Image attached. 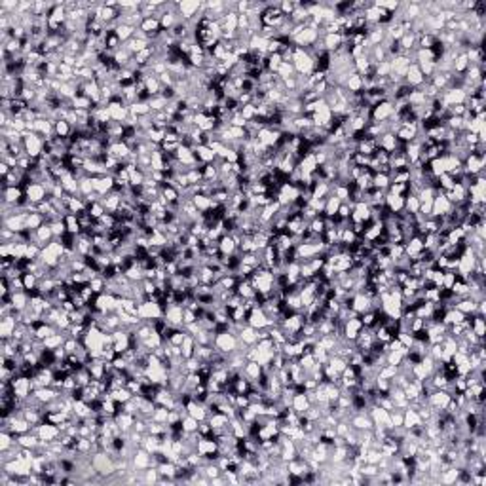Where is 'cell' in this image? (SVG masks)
<instances>
[{"instance_id":"50","label":"cell","mask_w":486,"mask_h":486,"mask_svg":"<svg viewBox=\"0 0 486 486\" xmlns=\"http://www.w3.org/2000/svg\"><path fill=\"white\" fill-rule=\"evenodd\" d=\"M95 105L87 97H74L72 99V109H82V111H91Z\"/></svg>"},{"instance_id":"54","label":"cell","mask_w":486,"mask_h":486,"mask_svg":"<svg viewBox=\"0 0 486 486\" xmlns=\"http://www.w3.org/2000/svg\"><path fill=\"white\" fill-rule=\"evenodd\" d=\"M456 281V273L454 272H444L443 275V289H450Z\"/></svg>"},{"instance_id":"40","label":"cell","mask_w":486,"mask_h":486,"mask_svg":"<svg viewBox=\"0 0 486 486\" xmlns=\"http://www.w3.org/2000/svg\"><path fill=\"white\" fill-rule=\"evenodd\" d=\"M129 112L133 114V116H137V118H141V116H146V114H150V105L148 103H141V101H137V103H133L131 107H129Z\"/></svg>"},{"instance_id":"31","label":"cell","mask_w":486,"mask_h":486,"mask_svg":"<svg viewBox=\"0 0 486 486\" xmlns=\"http://www.w3.org/2000/svg\"><path fill=\"white\" fill-rule=\"evenodd\" d=\"M310 399H308L306 393H295V397H293V407L290 409H295L299 414H304L308 409H310Z\"/></svg>"},{"instance_id":"7","label":"cell","mask_w":486,"mask_h":486,"mask_svg":"<svg viewBox=\"0 0 486 486\" xmlns=\"http://www.w3.org/2000/svg\"><path fill=\"white\" fill-rule=\"evenodd\" d=\"M23 146H25V152L31 158H40L44 148V139L40 135H36L34 131H25L23 133Z\"/></svg>"},{"instance_id":"42","label":"cell","mask_w":486,"mask_h":486,"mask_svg":"<svg viewBox=\"0 0 486 486\" xmlns=\"http://www.w3.org/2000/svg\"><path fill=\"white\" fill-rule=\"evenodd\" d=\"M85 211L91 215V219H95V221H99L103 215L107 213V209L103 207L101 200H99V202H93V204H87V209H85Z\"/></svg>"},{"instance_id":"11","label":"cell","mask_w":486,"mask_h":486,"mask_svg":"<svg viewBox=\"0 0 486 486\" xmlns=\"http://www.w3.org/2000/svg\"><path fill=\"white\" fill-rule=\"evenodd\" d=\"M34 433H36V435H38V439H40V441H44V443H51V441H57V439H61V429L57 426L50 424V422H42Z\"/></svg>"},{"instance_id":"38","label":"cell","mask_w":486,"mask_h":486,"mask_svg":"<svg viewBox=\"0 0 486 486\" xmlns=\"http://www.w3.org/2000/svg\"><path fill=\"white\" fill-rule=\"evenodd\" d=\"M390 184H392V175H387V173H374V177H372V186L380 188V190H387Z\"/></svg>"},{"instance_id":"19","label":"cell","mask_w":486,"mask_h":486,"mask_svg":"<svg viewBox=\"0 0 486 486\" xmlns=\"http://www.w3.org/2000/svg\"><path fill=\"white\" fill-rule=\"evenodd\" d=\"M182 314H184V308L179 306V304H171L163 312V317L167 319V323L175 325V327H184L182 325Z\"/></svg>"},{"instance_id":"43","label":"cell","mask_w":486,"mask_h":486,"mask_svg":"<svg viewBox=\"0 0 486 486\" xmlns=\"http://www.w3.org/2000/svg\"><path fill=\"white\" fill-rule=\"evenodd\" d=\"M158 480H160L158 467H148L143 471V484H158Z\"/></svg>"},{"instance_id":"24","label":"cell","mask_w":486,"mask_h":486,"mask_svg":"<svg viewBox=\"0 0 486 486\" xmlns=\"http://www.w3.org/2000/svg\"><path fill=\"white\" fill-rule=\"evenodd\" d=\"M469 67H471V63L463 51H460V53L452 59V72L454 74H458V76H463V74L469 70Z\"/></svg>"},{"instance_id":"12","label":"cell","mask_w":486,"mask_h":486,"mask_svg":"<svg viewBox=\"0 0 486 486\" xmlns=\"http://www.w3.org/2000/svg\"><path fill=\"white\" fill-rule=\"evenodd\" d=\"M247 325H249V327H253V329H256V331L268 329V316H266L264 310H262V308H258V306L253 308V310H249Z\"/></svg>"},{"instance_id":"44","label":"cell","mask_w":486,"mask_h":486,"mask_svg":"<svg viewBox=\"0 0 486 486\" xmlns=\"http://www.w3.org/2000/svg\"><path fill=\"white\" fill-rule=\"evenodd\" d=\"M21 279H23V289L29 293V290H33V289H38V277L34 275V273H31V272H27V273H23L21 275Z\"/></svg>"},{"instance_id":"47","label":"cell","mask_w":486,"mask_h":486,"mask_svg":"<svg viewBox=\"0 0 486 486\" xmlns=\"http://www.w3.org/2000/svg\"><path fill=\"white\" fill-rule=\"evenodd\" d=\"M277 76L281 78V80L297 76V72H295V65H293V63H289V61H283L281 67H279V70H277Z\"/></svg>"},{"instance_id":"5","label":"cell","mask_w":486,"mask_h":486,"mask_svg":"<svg viewBox=\"0 0 486 486\" xmlns=\"http://www.w3.org/2000/svg\"><path fill=\"white\" fill-rule=\"evenodd\" d=\"M137 316L141 317L143 321H154L158 317H163V310L154 300H143V302L137 304Z\"/></svg>"},{"instance_id":"27","label":"cell","mask_w":486,"mask_h":486,"mask_svg":"<svg viewBox=\"0 0 486 486\" xmlns=\"http://www.w3.org/2000/svg\"><path fill=\"white\" fill-rule=\"evenodd\" d=\"M385 207L392 213H401V211H405V198L385 192Z\"/></svg>"},{"instance_id":"55","label":"cell","mask_w":486,"mask_h":486,"mask_svg":"<svg viewBox=\"0 0 486 486\" xmlns=\"http://www.w3.org/2000/svg\"><path fill=\"white\" fill-rule=\"evenodd\" d=\"M10 171H12V167H10L6 162H2V160H0V175H2V177H6Z\"/></svg>"},{"instance_id":"6","label":"cell","mask_w":486,"mask_h":486,"mask_svg":"<svg viewBox=\"0 0 486 486\" xmlns=\"http://www.w3.org/2000/svg\"><path fill=\"white\" fill-rule=\"evenodd\" d=\"M202 6H204V2H200V0H182V2H177V12H179L180 19H184L192 25V21L202 12Z\"/></svg>"},{"instance_id":"18","label":"cell","mask_w":486,"mask_h":486,"mask_svg":"<svg viewBox=\"0 0 486 486\" xmlns=\"http://www.w3.org/2000/svg\"><path fill=\"white\" fill-rule=\"evenodd\" d=\"M262 370H264V367H262L260 363H256V361H247V363L243 365V368H241V376H245L251 384H255L256 380L260 378V374H262Z\"/></svg>"},{"instance_id":"15","label":"cell","mask_w":486,"mask_h":486,"mask_svg":"<svg viewBox=\"0 0 486 486\" xmlns=\"http://www.w3.org/2000/svg\"><path fill=\"white\" fill-rule=\"evenodd\" d=\"M454 205L448 202V198L444 196L443 190H439L437 192L435 200H433V207H431V215H437V217H444V215H448L450 211H452Z\"/></svg>"},{"instance_id":"29","label":"cell","mask_w":486,"mask_h":486,"mask_svg":"<svg viewBox=\"0 0 486 486\" xmlns=\"http://www.w3.org/2000/svg\"><path fill=\"white\" fill-rule=\"evenodd\" d=\"M416 426H424L422 424V420H420L418 412L414 409H405V416H403V427H407V429H412V427Z\"/></svg>"},{"instance_id":"48","label":"cell","mask_w":486,"mask_h":486,"mask_svg":"<svg viewBox=\"0 0 486 486\" xmlns=\"http://www.w3.org/2000/svg\"><path fill=\"white\" fill-rule=\"evenodd\" d=\"M167 99H163L162 95H156V97H152L150 101H148V105H150V111L152 112H162L165 111V107H167Z\"/></svg>"},{"instance_id":"45","label":"cell","mask_w":486,"mask_h":486,"mask_svg":"<svg viewBox=\"0 0 486 486\" xmlns=\"http://www.w3.org/2000/svg\"><path fill=\"white\" fill-rule=\"evenodd\" d=\"M308 228L314 232L316 236H321L325 232V219L323 215H319V217H316V219H312V221L308 222Z\"/></svg>"},{"instance_id":"9","label":"cell","mask_w":486,"mask_h":486,"mask_svg":"<svg viewBox=\"0 0 486 486\" xmlns=\"http://www.w3.org/2000/svg\"><path fill=\"white\" fill-rule=\"evenodd\" d=\"M395 137L399 143H410L416 141L420 137V122H409V124H401V128L395 131Z\"/></svg>"},{"instance_id":"35","label":"cell","mask_w":486,"mask_h":486,"mask_svg":"<svg viewBox=\"0 0 486 486\" xmlns=\"http://www.w3.org/2000/svg\"><path fill=\"white\" fill-rule=\"evenodd\" d=\"M63 221H65V226H67V232H68V234H74V236L82 234V226H80V222H78V217H76V215L67 213Z\"/></svg>"},{"instance_id":"51","label":"cell","mask_w":486,"mask_h":486,"mask_svg":"<svg viewBox=\"0 0 486 486\" xmlns=\"http://www.w3.org/2000/svg\"><path fill=\"white\" fill-rule=\"evenodd\" d=\"M198 426H200V422H198L196 418H192L190 414H186V416L182 418V429H184L186 433H192V431H198Z\"/></svg>"},{"instance_id":"3","label":"cell","mask_w":486,"mask_h":486,"mask_svg":"<svg viewBox=\"0 0 486 486\" xmlns=\"http://www.w3.org/2000/svg\"><path fill=\"white\" fill-rule=\"evenodd\" d=\"M213 346H215V350H219V351H222V353H226V355H230V353L239 350V340H238V336L232 333V331H226V333L215 334Z\"/></svg>"},{"instance_id":"53","label":"cell","mask_w":486,"mask_h":486,"mask_svg":"<svg viewBox=\"0 0 486 486\" xmlns=\"http://www.w3.org/2000/svg\"><path fill=\"white\" fill-rule=\"evenodd\" d=\"M249 405H251L249 395H236V401H234V407L236 409H247Z\"/></svg>"},{"instance_id":"23","label":"cell","mask_w":486,"mask_h":486,"mask_svg":"<svg viewBox=\"0 0 486 486\" xmlns=\"http://www.w3.org/2000/svg\"><path fill=\"white\" fill-rule=\"evenodd\" d=\"M376 141H378V148H384L385 152H390V154L395 152L397 146H399V141H397L395 133H392V131H387V133H384L382 137H378Z\"/></svg>"},{"instance_id":"4","label":"cell","mask_w":486,"mask_h":486,"mask_svg":"<svg viewBox=\"0 0 486 486\" xmlns=\"http://www.w3.org/2000/svg\"><path fill=\"white\" fill-rule=\"evenodd\" d=\"M393 116H395V107H393L392 99H384V101H380L378 105H374L370 109V122H374V124H378V122H387Z\"/></svg>"},{"instance_id":"14","label":"cell","mask_w":486,"mask_h":486,"mask_svg":"<svg viewBox=\"0 0 486 486\" xmlns=\"http://www.w3.org/2000/svg\"><path fill=\"white\" fill-rule=\"evenodd\" d=\"M448 401H450V393L446 392V390H433V392L429 393V397L426 399V403L433 410L444 409L448 405Z\"/></svg>"},{"instance_id":"8","label":"cell","mask_w":486,"mask_h":486,"mask_svg":"<svg viewBox=\"0 0 486 486\" xmlns=\"http://www.w3.org/2000/svg\"><path fill=\"white\" fill-rule=\"evenodd\" d=\"M148 467H154L152 463V454L146 452L145 448H137L133 456H131V471H137V473H143Z\"/></svg>"},{"instance_id":"2","label":"cell","mask_w":486,"mask_h":486,"mask_svg":"<svg viewBox=\"0 0 486 486\" xmlns=\"http://www.w3.org/2000/svg\"><path fill=\"white\" fill-rule=\"evenodd\" d=\"M63 255H65V247H63V243H61L59 239H53L51 243H48L46 247H42L40 260H42V262L48 266V268H55V266H59L61 256H63Z\"/></svg>"},{"instance_id":"37","label":"cell","mask_w":486,"mask_h":486,"mask_svg":"<svg viewBox=\"0 0 486 486\" xmlns=\"http://www.w3.org/2000/svg\"><path fill=\"white\" fill-rule=\"evenodd\" d=\"M340 200L334 196V194H331V196L327 198V204H325V211L323 215L325 217H334V215L338 213V207H340Z\"/></svg>"},{"instance_id":"26","label":"cell","mask_w":486,"mask_h":486,"mask_svg":"<svg viewBox=\"0 0 486 486\" xmlns=\"http://www.w3.org/2000/svg\"><path fill=\"white\" fill-rule=\"evenodd\" d=\"M219 249H221L222 256H230L238 251V243L234 241V238H232L230 234H224V236L219 239Z\"/></svg>"},{"instance_id":"16","label":"cell","mask_w":486,"mask_h":486,"mask_svg":"<svg viewBox=\"0 0 486 486\" xmlns=\"http://www.w3.org/2000/svg\"><path fill=\"white\" fill-rule=\"evenodd\" d=\"M361 329H363V325H361V321H359V317H353V319H350V321H346L344 327H342V336H344V340L355 342V338H357L359 333H361Z\"/></svg>"},{"instance_id":"36","label":"cell","mask_w":486,"mask_h":486,"mask_svg":"<svg viewBox=\"0 0 486 486\" xmlns=\"http://www.w3.org/2000/svg\"><path fill=\"white\" fill-rule=\"evenodd\" d=\"M55 137H61V139H68L70 133H72V124H68L67 120H57L55 122Z\"/></svg>"},{"instance_id":"17","label":"cell","mask_w":486,"mask_h":486,"mask_svg":"<svg viewBox=\"0 0 486 486\" xmlns=\"http://www.w3.org/2000/svg\"><path fill=\"white\" fill-rule=\"evenodd\" d=\"M372 300L374 299H368L367 295H363V293H355L353 300H351V310L357 316H361V314H365L368 310H372Z\"/></svg>"},{"instance_id":"10","label":"cell","mask_w":486,"mask_h":486,"mask_svg":"<svg viewBox=\"0 0 486 486\" xmlns=\"http://www.w3.org/2000/svg\"><path fill=\"white\" fill-rule=\"evenodd\" d=\"M23 192H25V196L29 198V202L31 204H42L44 200H48V188L44 186L42 182H31L27 188H23Z\"/></svg>"},{"instance_id":"41","label":"cell","mask_w":486,"mask_h":486,"mask_svg":"<svg viewBox=\"0 0 486 486\" xmlns=\"http://www.w3.org/2000/svg\"><path fill=\"white\" fill-rule=\"evenodd\" d=\"M12 446H16V437L12 435L10 431H4L2 429V433H0V452L10 450Z\"/></svg>"},{"instance_id":"28","label":"cell","mask_w":486,"mask_h":486,"mask_svg":"<svg viewBox=\"0 0 486 486\" xmlns=\"http://www.w3.org/2000/svg\"><path fill=\"white\" fill-rule=\"evenodd\" d=\"M376 148H378V141H376V139H370V137H367V139L359 141L357 145H355V152L363 154V156H372Z\"/></svg>"},{"instance_id":"21","label":"cell","mask_w":486,"mask_h":486,"mask_svg":"<svg viewBox=\"0 0 486 486\" xmlns=\"http://www.w3.org/2000/svg\"><path fill=\"white\" fill-rule=\"evenodd\" d=\"M350 221L351 222H367V221H370V207H368L367 202H359V204L353 205V211H351Z\"/></svg>"},{"instance_id":"52","label":"cell","mask_w":486,"mask_h":486,"mask_svg":"<svg viewBox=\"0 0 486 486\" xmlns=\"http://www.w3.org/2000/svg\"><path fill=\"white\" fill-rule=\"evenodd\" d=\"M452 186H454V177L452 175H448V173H443V175L439 177V188L446 192V190H450Z\"/></svg>"},{"instance_id":"22","label":"cell","mask_w":486,"mask_h":486,"mask_svg":"<svg viewBox=\"0 0 486 486\" xmlns=\"http://www.w3.org/2000/svg\"><path fill=\"white\" fill-rule=\"evenodd\" d=\"M23 196H25V192H23V188H21V186L2 188V204L17 205V202H19Z\"/></svg>"},{"instance_id":"1","label":"cell","mask_w":486,"mask_h":486,"mask_svg":"<svg viewBox=\"0 0 486 486\" xmlns=\"http://www.w3.org/2000/svg\"><path fill=\"white\" fill-rule=\"evenodd\" d=\"M258 19H260V25L262 27L277 29L285 21V16H283V12L279 10V2H268V6L260 12Z\"/></svg>"},{"instance_id":"46","label":"cell","mask_w":486,"mask_h":486,"mask_svg":"<svg viewBox=\"0 0 486 486\" xmlns=\"http://www.w3.org/2000/svg\"><path fill=\"white\" fill-rule=\"evenodd\" d=\"M405 211L412 215L420 211V200L414 194H409V196L405 198Z\"/></svg>"},{"instance_id":"33","label":"cell","mask_w":486,"mask_h":486,"mask_svg":"<svg viewBox=\"0 0 486 486\" xmlns=\"http://www.w3.org/2000/svg\"><path fill=\"white\" fill-rule=\"evenodd\" d=\"M194 350H196V340H194L192 334H188L186 338L182 340V344H180V355H182V359L194 357Z\"/></svg>"},{"instance_id":"20","label":"cell","mask_w":486,"mask_h":486,"mask_svg":"<svg viewBox=\"0 0 486 486\" xmlns=\"http://www.w3.org/2000/svg\"><path fill=\"white\" fill-rule=\"evenodd\" d=\"M17 329V319L14 316L0 317V340H8Z\"/></svg>"},{"instance_id":"30","label":"cell","mask_w":486,"mask_h":486,"mask_svg":"<svg viewBox=\"0 0 486 486\" xmlns=\"http://www.w3.org/2000/svg\"><path fill=\"white\" fill-rule=\"evenodd\" d=\"M344 87H346L350 93H361V91H363V76H359L357 72L350 74L348 80H346V84H344Z\"/></svg>"},{"instance_id":"34","label":"cell","mask_w":486,"mask_h":486,"mask_svg":"<svg viewBox=\"0 0 486 486\" xmlns=\"http://www.w3.org/2000/svg\"><path fill=\"white\" fill-rule=\"evenodd\" d=\"M145 89L150 95H152V97H156V95H162L163 85H162V82H160V78H158V76H148L145 80Z\"/></svg>"},{"instance_id":"49","label":"cell","mask_w":486,"mask_h":486,"mask_svg":"<svg viewBox=\"0 0 486 486\" xmlns=\"http://www.w3.org/2000/svg\"><path fill=\"white\" fill-rule=\"evenodd\" d=\"M300 6V2H297V0H283V2H279V10L283 12V16L289 17L295 10Z\"/></svg>"},{"instance_id":"32","label":"cell","mask_w":486,"mask_h":486,"mask_svg":"<svg viewBox=\"0 0 486 486\" xmlns=\"http://www.w3.org/2000/svg\"><path fill=\"white\" fill-rule=\"evenodd\" d=\"M135 27H129V25H124V23H118V25L114 27V33H116V36L120 38V42L126 44L128 40H131L133 38V34H135Z\"/></svg>"},{"instance_id":"39","label":"cell","mask_w":486,"mask_h":486,"mask_svg":"<svg viewBox=\"0 0 486 486\" xmlns=\"http://www.w3.org/2000/svg\"><path fill=\"white\" fill-rule=\"evenodd\" d=\"M359 321H361V325H363L365 329H372V327L378 323V314H376V310H368V312H365V314H361V316H359Z\"/></svg>"},{"instance_id":"13","label":"cell","mask_w":486,"mask_h":486,"mask_svg":"<svg viewBox=\"0 0 486 486\" xmlns=\"http://www.w3.org/2000/svg\"><path fill=\"white\" fill-rule=\"evenodd\" d=\"M403 82H405L407 85H410L412 89L422 87V85L426 84V78H424V74H422L418 63H410V67H409V70H407L405 78H403Z\"/></svg>"},{"instance_id":"25","label":"cell","mask_w":486,"mask_h":486,"mask_svg":"<svg viewBox=\"0 0 486 486\" xmlns=\"http://www.w3.org/2000/svg\"><path fill=\"white\" fill-rule=\"evenodd\" d=\"M101 204H103V207L107 209V213H116L120 204H122V196H120L118 192L112 190V192H109L107 196L101 198Z\"/></svg>"}]
</instances>
